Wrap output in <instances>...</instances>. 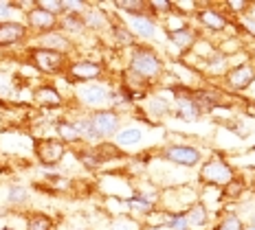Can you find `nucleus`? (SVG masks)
I'll return each instance as SVG.
<instances>
[{
  "instance_id": "f8f14e48",
  "label": "nucleus",
  "mask_w": 255,
  "mask_h": 230,
  "mask_svg": "<svg viewBox=\"0 0 255 230\" xmlns=\"http://www.w3.org/2000/svg\"><path fill=\"white\" fill-rule=\"evenodd\" d=\"M255 79V68L251 64H242V66H236L233 71L227 75V81L233 90H244L251 85V81Z\"/></svg>"
},
{
  "instance_id": "f3484780",
  "label": "nucleus",
  "mask_w": 255,
  "mask_h": 230,
  "mask_svg": "<svg viewBox=\"0 0 255 230\" xmlns=\"http://www.w3.org/2000/svg\"><path fill=\"white\" fill-rule=\"evenodd\" d=\"M62 31L66 33H82L86 26H84V20L79 13H62V20H57Z\"/></svg>"
},
{
  "instance_id": "9b49d317",
  "label": "nucleus",
  "mask_w": 255,
  "mask_h": 230,
  "mask_svg": "<svg viewBox=\"0 0 255 230\" xmlns=\"http://www.w3.org/2000/svg\"><path fill=\"white\" fill-rule=\"evenodd\" d=\"M26 22H29L31 29L49 33V31H53L57 26V15H51V13H46L44 9L33 7L31 11H26Z\"/></svg>"
},
{
  "instance_id": "72a5a7b5",
  "label": "nucleus",
  "mask_w": 255,
  "mask_h": 230,
  "mask_svg": "<svg viewBox=\"0 0 255 230\" xmlns=\"http://www.w3.org/2000/svg\"><path fill=\"white\" fill-rule=\"evenodd\" d=\"M240 191H242V184H240V182H236V184H231L229 189L225 191V195H229V197H233V195H240Z\"/></svg>"
},
{
  "instance_id": "f257e3e1",
  "label": "nucleus",
  "mask_w": 255,
  "mask_h": 230,
  "mask_svg": "<svg viewBox=\"0 0 255 230\" xmlns=\"http://www.w3.org/2000/svg\"><path fill=\"white\" fill-rule=\"evenodd\" d=\"M161 68H163L161 60H158L152 51L136 49L130 57V66H128V71H130L132 75H136L139 79H143V81H150V79L161 75Z\"/></svg>"
},
{
  "instance_id": "2f4dec72",
  "label": "nucleus",
  "mask_w": 255,
  "mask_h": 230,
  "mask_svg": "<svg viewBox=\"0 0 255 230\" xmlns=\"http://www.w3.org/2000/svg\"><path fill=\"white\" fill-rule=\"evenodd\" d=\"M113 31H115V37L119 44H126V46L132 44V33L126 29V26H113Z\"/></svg>"
},
{
  "instance_id": "dca6fc26",
  "label": "nucleus",
  "mask_w": 255,
  "mask_h": 230,
  "mask_svg": "<svg viewBox=\"0 0 255 230\" xmlns=\"http://www.w3.org/2000/svg\"><path fill=\"white\" fill-rule=\"evenodd\" d=\"M73 125H75V130L79 134V141H88V143H97L99 141V136H97V132H95L90 116H79V119L73 121Z\"/></svg>"
},
{
  "instance_id": "e433bc0d",
  "label": "nucleus",
  "mask_w": 255,
  "mask_h": 230,
  "mask_svg": "<svg viewBox=\"0 0 255 230\" xmlns=\"http://www.w3.org/2000/svg\"><path fill=\"white\" fill-rule=\"evenodd\" d=\"M244 29H247L249 33H253V35H255V20H251V18H244Z\"/></svg>"
},
{
  "instance_id": "4be33fe9",
  "label": "nucleus",
  "mask_w": 255,
  "mask_h": 230,
  "mask_svg": "<svg viewBox=\"0 0 255 230\" xmlns=\"http://www.w3.org/2000/svg\"><path fill=\"white\" fill-rule=\"evenodd\" d=\"M55 130H57V136H60V141L66 145V143H77L79 141V134L75 130V125H73V121H57V125H55Z\"/></svg>"
},
{
  "instance_id": "b1692460",
  "label": "nucleus",
  "mask_w": 255,
  "mask_h": 230,
  "mask_svg": "<svg viewBox=\"0 0 255 230\" xmlns=\"http://www.w3.org/2000/svg\"><path fill=\"white\" fill-rule=\"evenodd\" d=\"M29 200V191L20 184H11L7 189V204L9 206H22Z\"/></svg>"
},
{
  "instance_id": "4468645a",
  "label": "nucleus",
  "mask_w": 255,
  "mask_h": 230,
  "mask_svg": "<svg viewBox=\"0 0 255 230\" xmlns=\"http://www.w3.org/2000/svg\"><path fill=\"white\" fill-rule=\"evenodd\" d=\"M130 29L139 37H154L156 35V24L147 15H132L130 18Z\"/></svg>"
},
{
  "instance_id": "6ab92c4d",
  "label": "nucleus",
  "mask_w": 255,
  "mask_h": 230,
  "mask_svg": "<svg viewBox=\"0 0 255 230\" xmlns=\"http://www.w3.org/2000/svg\"><path fill=\"white\" fill-rule=\"evenodd\" d=\"M198 20H200V22H203L205 26L214 29V31H222V29L227 26L225 15L218 13V11H211V9H205V11H200V13H198Z\"/></svg>"
},
{
  "instance_id": "ea45409f",
  "label": "nucleus",
  "mask_w": 255,
  "mask_h": 230,
  "mask_svg": "<svg viewBox=\"0 0 255 230\" xmlns=\"http://www.w3.org/2000/svg\"><path fill=\"white\" fill-rule=\"evenodd\" d=\"M0 230H13V228H0Z\"/></svg>"
},
{
  "instance_id": "58836bf2",
  "label": "nucleus",
  "mask_w": 255,
  "mask_h": 230,
  "mask_svg": "<svg viewBox=\"0 0 255 230\" xmlns=\"http://www.w3.org/2000/svg\"><path fill=\"white\" fill-rule=\"evenodd\" d=\"M251 226H255V213H253V217H251Z\"/></svg>"
},
{
  "instance_id": "a211bd4d",
  "label": "nucleus",
  "mask_w": 255,
  "mask_h": 230,
  "mask_svg": "<svg viewBox=\"0 0 255 230\" xmlns=\"http://www.w3.org/2000/svg\"><path fill=\"white\" fill-rule=\"evenodd\" d=\"M167 35H169V40H172L174 44H176L178 49H183V51H185V49H189V46L196 42V33H194L191 29H185V26H183V29H174V31H169Z\"/></svg>"
},
{
  "instance_id": "412c9836",
  "label": "nucleus",
  "mask_w": 255,
  "mask_h": 230,
  "mask_svg": "<svg viewBox=\"0 0 255 230\" xmlns=\"http://www.w3.org/2000/svg\"><path fill=\"white\" fill-rule=\"evenodd\" d=\"M176 108H178V114L183 116V119H187V121L198 119V114H200V108L196 105V101L189 99V97H178L176 99Z\"/></svg>"
},
{
  "instance_id": "393cba45",
  "label": "nucleus",
  "mask_w": 255,
  "mask_h": 230,
  "mask_svg": "<svg viewBox=\"0 0 255 230\" xmlns=\"http://www.w3.org/2000/svg\"><path fill=\"white\" fill-rule=\"evenodd\" d=\"M26 230H53V219L44 213H35L26 222Z\"/></svg>"
},
{
  "instance_id": "5701e85b",
  "label": "nucleus",
  "mask_w": 255,
  "mask_h": 230,
  "mask_svg": "<svg viewBox=\"0 0 255 230\" xmlns=\"http://www.w3.org/2000/svg\"><path fill=\"white\" fill-rule=\"evenodd\" d=\"M93 153H95V156H97L99 164H102L104 160L119 158V156H121V149L117 147V145H113V143H99V145L93 149Z\"/></svg>"
},
{
  "instance_id": "1a4fd4ad",
  "label": "nucleus",
  "mask_w": 255,
  "mask_h": 230,
  "mask_svg": "<svg viewBox=\"0 0 255 230\" xmlns=\"http://www.w3.org/2000/svg\"><path fill=\"white\" fill-rule=\"evenodd\" d=\"M29 29L22 22H15V20H2L0 22V46H13L18 42H22Z\"/></svg>"
},
{
  "instance_id": "a878e982",
  "label": "nucleus",
  "mask_w": 255,
  "mask_h": 230,
  "mask_svg": "<svg viewBox=\"0 0 255 230\" xmlns=\"http://www.w3.org/2000/svg\"><path fill=\"white\" fill-rule=\"evenodd\" d=\"M115 4L119 9H124V11H128V15H145L143 11L147 9V2H143V0H119Z\"/></svg>"
},
{
  "instance_id": "423d86ee",
  "label": "nucleus",
  "mask_w": 255,
  "mask_h": 230,
  "mask_svg": "<svg viewBox=\"0 0 255 230\" xmlns=\"http://www.w3.org/2000/svg\"><path fill=\"white\" fill-rule=\"evenodd\" d=\"M200 178H203V182H207V184L222 186V184H229V182L233 180V171H231V167L225 162V160L214 158L211 162H207L203 167Z\"/></svg>"
},
{
  "instance_id": "cd10ccee",
  "label": "nucleus",
  "mask_w": 255,
  "mask_h": 230,
  "mask_svg": "<svg viewBox=\"0 0 255 230\" xmlns=\"http://www.w3.org/2000/svg\"><path fill=\"white\" fill-rule=\"evenodd\" d=\"M35 7L38 9H44L46 13H51V15H60L64 13V9H62V0H35Z\"/></svg>"
},
{
  "instance_id": "6e6552de",
  "label": "nucleus",
  "mask_w": 255,
  "mask_h": 230,
  "mask_svg": "<svg viewBox=\"0 0 255 230\" xmlns=\"http://www.w3.org/2000/svg\"><path fill=\"white\" fill-rule=\"evenodd\" d=\"M169 162H176V164H183V167H194L198 164L200 160V152L196 147H189V145H172L163 152Z\"/></svg>"
},
{
  "instance_id": "39448f33",
  "label": "nucleus",
  "mask_w": 255,
  "mask_h": 230,
  "mask_svg": "<svg viewBox=\"0 0 255 230\" xmlns=\"http://www.w3.org/2000/svg\"><path fill=\"white\" fill-rule=\"evenodd\" d=\"M90 121H93V127L97 132L99 138H110L119 132V114L115 110H97L90 114Z\"/></svg>"
},
{
  "instance_id": "20e7f679",
  "label": "nucleus",
  "mask_w": 255,
  "mask_h": 230,
  "mask_svg": "<svg viewBox=\"0 0 255 230\" xmlns=\"http://www.w3.org/2000/svg\"><path fill=\"white\" fill-rule=\"evenodd\" d=\"M31 62L44 75H57L64 71L66 66V55L55 51H46V49H33L31 51Z\"/></svg>"
},
{
  "instance_id": "4c0bfd02",
  "label": "nucleus",
  "mask_w": 255,
  "mask_h": 230,
  "mask_svg": "<svg viewBox=\"0 0 255 230\" xmlns=\"http://www.w3.org/2000/svg\"><path fill=\"white\" fill-rule=\"evenodd\" d=\"M229 7L233 11H242V9H249V2H229Z\"/></svg>"
},
{
  "instance_id": "aec40b11",
  "label": "nucleus",
  "mask_w": 255,
  "mask_h": 230,
  "mask_svg": "<svg viewBox=\"0 0 255 230\" xmlns=\"http://www.w3.org/2000/svg\"><path fill=\"white\" fill-rule=\"evenodd\" d=\"M82 20H84V26L86 29H93V31H102L108 26V15L102 13V11H86V13H82Z\"/></svg>"
},
{
  "instance_id": "473e14b6",
  "label": "nucleus",
  "mask_w": 255,
  "mask_h": 230,
  "mask_svg": "<svg viewBox=\"0 0 255 230\" xmlns=\"http://www.w3.org/2000/svg\"><path fill=\"white\" fill-rule=\"evenodd\" d=\"M147 9H154V11H158V13H167L169 9H174V7H172V2H147Z\"/></svg>"
},
{
  "instance_id": "bb28decb",
  "label": "nucleus",
  "mask_w": 255,
  "mask_h": 230,
  "mask_svg": "<svg viewBox=\"0 0 255 230\" xmlns=\"http://www.w3.org/2000/svg\"><path fill=\"white\" fill-rule=\"evenodd\" d=\"M185 219H187V226L189 228H200L207 222V211L203 206H194L187 215H185Z\"/></svg>"
},
{
  "instance_id": "0eeeda50",
  "label": "nucleus",
  "mask_w": 255,
  "mask_h": 230,
  "mask_svg": "<svg viewBox=\"0 0 255 230\" xmlns=\"http://www.w3.org/2000/svg\"><path fill=\"white\" fill-rule=\"evenodd\" d=\"M104 73L102 64L97 62H88V60H82V62H75L68 66V79L71 81H95L99 79Z\"/></svg>"
},
{
  "instance_id": "f704fd0d",
  "label": "nucleus",
  "mask_w": 255,
  "mask_h": 230,
  "mask_svg": "<svg viewBox=\"0 0 255 230\" xmlns=\"http://www.w3.org/2000/svg\"><path fill=\"white\" fill-rule=\"evenodd\" d=\"M9 9H13L11 2H7V0H0V22H2V18L9 13Z\"/></svg>"
},
{
  "instance_id": "f03ea898",
  "label": "nucleus",
  "mask_w": 255,
  "mask_h": 230,
  "mask_svg": "<svg viewBox=\"0 0 255 230\" xmlns=\"http://www.w3.org/2000/svg\"><path fill=\"white\" fill-rule=\"evenodd\" d=\"M33 152H35V158L40 160V164L55 167L66 156V145H64L60 138H38L33 145Z\"/></svg>"
},
{
  "instance_id": "a19ab883",
  "label": "nucleus",
  "mask_w": 255,
  "mask_h": 230,
  "mask_svg": "<svg viewBox=\"0 0 255 230\" xmlns=\"http://www.w3.org/2000/svg\"><path fill=\"white\" fill-rule=\"evenodd\" d=\"M75 230H88V228H75Z\"/></svg>"
},
{
  "instance_id": "7ed1b4c3",
  "label": "nucleus",
  "mask_w": 255,
  "mask_h": 230,
  "mask_svg": "<svg viewBox=\"0 0 255 230\" xmlns=\"http://www.w3.org/2000/svg\"><path fill=\"white\" fill-rule=\"evenodd\" d=\"M77 97L86 108H93L97 112V110H106V105H110L113 92L104 83H90V85H82L77 90Z\"/></svg>"
},
{
  "instance_id": "c9c22d12",
  "label": "nucleus",
  "mask_w": 255,
  "mask_h": 230,
  "mask_svg": "<svg viewBox=\"0 0 255 230\" xmlns=\"http://www.w3.org/2000/svg\"><path fill=\"white\" fill-rule=\"evenodd\" d=\"M150 108H152L154 112H158V114H161V112H165V110H167V103H163V101H152Z\"/></svg>"
},
{
  "instance_id": "c756f323",
  "label": "nucleus",
  "mask_w": 255,
  "mask_h": 230,
  "mask_svg": "<svg viewBox=\"0 0 255 230\" xmlns=\"http://www.w3.org/2000/svg\"><path fill=\"white\" fill-rule=\"evenodd\" d=\"M214 230H244V226H242V222L236 215H229V217L222 219L220 226H216Z\"/></svg>"
},
{
  "instance_id": "9d476101",
  "label": "nucleus",
  "mask_w": 255,
  "mask_h": 230,
  "mask_svg": "<svg viewBox=\"0 0 255 230\" xmlns=\"http://www.w3.org/2000/svg\"><path fill=\"white\" fill-rule=\"evenodd\" d=\"M38 49H46V51H55V53H71L73 49V42L68 40L64 33H57V31H49V33H42L40 40H38Z\"/></svg>"
},
{
  "instance_id": "7c9ffc66",
  "label": "nucleus",
  "mask_w": 255,
  "mask_h": 230,
  "mask_svg": "<svg viewBox=\"0 0 255 230\" xmlns=\"http://www.w3.org/2000/svg\"><path fill=\"white\" fill-rule=\"evenodd\" d=\"M165 226H167L169 230H189V226H187V219H185L183 213H178V215L169 217L167 222H165Z\"/></svg>"
},
{
  "instance_id": "c85d7f7f",
  "label": "nucleus",
  "mask_w": 255,
  "mask_h": 230,
  "mask_svg": "<svg viewBox=\"0 0 255 230\" xmlns=\"http://www.w3.org/2000/svg\"><path fill=\"white\" fill-rule=\"evenodd\" d=\"M128 204H130V208H134V211H139V213H152V202L145 200V197H141V195L132 197Z\"/></svg>"
},
{
  "instance_id": "79ce46f5",
  "label": "nucleus",
  "mask_w": 255,
  "mask_h": 230,
  "mask_svg": "<svg viewBox=\"0 0 255 230\" xmlns=\"http://www.w3.org/2000/svg\"><path fill=\"white\" fill-rule=\"evenodd\" d=\"M249 230H255V226H251V228H249Z\"/></svg>"
},
{
  "instance_id": "2eb2a0df",
  "label": "nucleus",
  "mask_w": 255,
  "mask_h": 230,
  "mask_svg": "<svg viewBox=\"0 0 255 230\" xmlns=\"http://www.w3.org/2000/svg\"><path fill=\"white\" fill-rule=\"evenodd\" d=\"M143 141V132L139 127H126L115 134V145L117 147H134Z\"/></svg>"
},
{
  "instance_id": "ddd939ff",
  "label": "nucleus",
  "mask_w": 255,
  "mask_h": 230,
  "mask_svg": "<svg viewBox=\"0 0 255 230\" xmlns=\"http://www.w3.org/2000/svg\"><path fill=\"white\" fill-rule=\"evenodd\" d=\"M33 99L38 101L42 108H60V105H62L60 90H57L55 85H49V83L38 85V88H35V92H33Z\"/></svg>"
}]
</instances>
